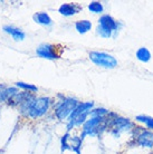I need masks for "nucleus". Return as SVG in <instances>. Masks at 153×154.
I'll return each instance as SVG.
<instances>
[{"instance_id": "1", "label": "nucleus", "mask_w": 153, "mask_h": 154, "mask_svg": "<svg viewBox=\"0 0 153 154\" xmlns=\"http://www.w3.org/2000/svg\"><path fill=\"white\" fill-rule=\"evenodd\" d=\"M52 103L53 100L48 96H35L31 100L25 102L23 105H20V112L26 117L31 119H39L48 113Z\"/></svg>"}, {"instance_id": "2", "label": "nucleus", "mask_w": 153, "mask_h": 154, "mask_svg": "<svg viewBox=\"0 0 153 154\" xmlns=\"http://www.w3.org/2000/svg\"><path fill=\"white\" fill-rule=\"evenodd\" d=\"M106 122L107 131L116 139H119L120 135L124 132H132L135 127V124L129 117L120 116L117 113L111 112V111L106 115Z\"/></svg>"}, {"instance_id": "3", "label": "nucleus", "mask_w": 153, "mask_h": 154, "mask_svg": "<svg viewBox=\"0 0 153 154\" xmlns=\"http://www.w3.org/2000/svg\"><path fill=\"white\" fill-rule=\"evenodd\" d=\"M105 131H107L106 116H94L87 119V121L83 124L80 137L84 140L85 136H98Z\"/></svg>"}, {"instance_id": "4", "label": "nucleus", "mask_w": 153, "mask_h": 154, "mask_svg": "<svg viewBox=\"0 0 153 154\" xmlns=\"http://www.w3.org/2000/svg\"><path fill=\"white\" fill-rule=\"evenodd\" d=\"M80 103V102H78V100H76L75 97L64 96L63 100H58L54 107V114L56 116V119L59 121H64V119H68Z\"/></svg>"}, {"instance_id": "5", "label": "nucleus", "mask_w": 153, "mask_h": 154, "mask_svg": "<svg viewBox=\"0 0 153 154\" xmlns=\"http://www.w3.org/2000/svg\"><path fill=\"white\" fill-rule=\"evenodd\" d=\"M133 136H132V142L134 145L144 149H153V132L144 128L142 126H136L133 128Z\"/></svg>"}, {"instance_id": "6", "label": "nucleus", "mask_w": 153, "mask_h": 154, "mask_svg": "<svg viewBox=\"0 0 153 154\" xmlns=\"http://www.w3.org/2000/svg\"><path fill=\"white\" fill-rule=\"evenodd\" d=\"M88 56L91 62L94 63L96 66H100L106 69H113L119 64L117 59L113 55L104 51H91Z\"/></svg>"}, {"instance_id": "7", "label": "nucleus", "mask_w": 153, "mask_h": 154, "mask_svg": "<svg viewBox=\"0 0 153 154\" xmlns=\"http://www.w3.org/2000/svg\"><path fill=\"white\" fill-rule=\"evenodd\" d=\"M63 53V47L57 44H42L36 49V54L39 57L46 59H58Z\"/></svg>"}, {"instance_id": "8", "label": "nucleus", "mask_w": 153, "mask_h": 154, "mask_svg": "<svg viewBox=\"0 0 153 154\" xmlns=\"http://www.w3.org/2000/svg\"><path fill=\"white\" fill-rule=\"evenodd\" d=\"M98 26H101L102 28L110 30L113 32V38H116V34H119V31L122 28V23L117 21V20L113 18L111 15H102L98 19Z\"/></svg>"}, {"instance_id": "9", "label": "nucleus", "mask_w": 153, "mask_h": 154, "mask_svg": "<svg viewBox=\"0 0 153 154\" xmlns=\"http://www.w3.org/2000/svg\"><path fill=\"white\" fill-rule=\"evenodd\" d=\"M82 143L83 140L77 136H70L69 133H66L63 137H61V151L64 152L66 150H72L76 154H80V150L82 147Z\"/></svg>"}, {"instance_id": "10", "label": "nucleus", "mask_w": 153, "mask_h": 154, "mask_svg": "<svg viewBox=\"0 0 153 154\" xmlns=\"http://www.w3.org/2000/svg\"><path fill=\"white\" fill-rule=\"evenodd\" d=\"M80 10H82V7L78 4H74V2H66V4L61 5L58 8V12L65 17L75 16Z\"/></svg>"}, {"instance_id": "11", "label": "nucleus", "mask_w": 153, "mask_h": 154, "mask_svg": "<svg viewBox=\"0 0 153 154\" xmlns=\"http://www.w3.org/2000/svg\"><path fill=\"white\" fill-rule=\"evenodd\" d=\"M94 106H95V103H94L93 100H88V102H80V104H78V106L75 108V111H74V112L70 114V116L68 117V121L75 119V117H77V116L80 115V114H83V113L92 111L93 108H94Z\"/></svg>"}, {"instance_id": "12", "label": "nucleus", "mask_w": 153, "mask_h": 154, "mask_svg": "<svg viewBox=\"0 0 153 154\" xmlns=\"http://www.w3.org/2000/svg\"><path fill=\"white\" fill-rule=\"evenodd\" d=\"M4 31L9 34V35H11V37L15 39L16 42H21L26 37V34L21 29L12 27V26H4Z\"/></svg>"}, {"instance_id": "13", "label": "nucleus", "mask_w": 153, "mask_h": 154, "mask_svg": "<svg viewBox=\"0 0 153 154\" xmlns=\"http://www.w3.org/2000/svg\"><path fill=\"white\" fill-rule=\"evenodd\" d=\"M33 19H34V21L36 23H39V25H42V26H50L53 23V20L50 18V16L45 11L36 12L33 16Z\"/></svg>"}, {"instance_id": "14", "label": "nucleus", "mask_w": 153, "mask_h": 154, "mask_svg": "<svg viewBox=\"0 0 153 154\" xmlns=\"http://www.w3.org/2000/svg\"><path fill=\"white\" fill-rule=\"evenodd\" d=\"M135 57L138 60L142 63H149L152 58V55H151V51L146 47H140L135 53Z\"/></svg>"}, {"instance_id": "15", "label": "nucleus", "mask_w": 153, "mask_h": 154, "mask_svg": "<svg viewBox=\"0 0 153 154\" xmlns=\"http://www.w3.org/2000/svg\"><path fill=\"white\" fill-rule=\"evenodd\" d=\"M75 29L77 30L78 34L84 35V34L88 32V31L92 29V23L87 19L77 20L76 23H75Z\"/></svg>"}, {"instance_id": "16", "label": "nucleus", "mask_w": 153, "mask_h": 154, "mask_svg": "<svg viewBox=\"0 0 153 154\" xmlns=\"http://www.w3.org/2000/svg\"><path fill=\"white\" fill-rule=\"evenodd\" d=\"M135 122L143 124L148 130L153 132V117L152 116L145 115V114H140V115L135 116Z\"/></svg>"}, {"instance_id": "17", "label": "nucleus", "mask_w": 153, "mask_h": 154, "mask_svg": "<svg viewBox=\"0 0 153 154\" xmlns=\"http://www.w3.org/2000/svg\"><path fill=\"white\" fill-rule=\"evenodd\" d=\"M17 93H19L17 87H8V88L1 89L0 91V103L1 102H7L10 97L16 95Z\"/></svg>"}, {"instance_id": "18", "label": "nucleus", "mask_w": 153, "mask_h": 154, "mask_svg": "<svg viewBox=\"0 0 153 154\" xmlns=\"http://www.w3.org/2000/svg\"><path fill=\"white\" fill-rule=\"evenodd\" d=\"M88 10L93 14H102L104 11V6L100 1H92L88 5Z\"/></svg>"}, {"instance_id": "19", "label": "nucleus", "mask_w": 153, "mask_h": 154, "mask_svg": "<svg viewBox=\"0 0 153 154\" xmlns=\"http://www.w3.org/2000/svg\"><path fill=\"white\" fill-rule=\"evenodd\" d=\"M16 87L26 89L27 92H29V93L38 92V87H37V86H35L34 84H27V83H23V82H17V83H16Z\"/></svg>"}, {"instance_id": "20", "label": "nucleus", "mask_w": 153, "mask_h": 154, "mask_svg": "<svg viewBox=\"0 0 153 154\" xmlns=\"http://www.w3.org/2000/svg\"><path fill=\"white\" fill-rule=\"evenodd\" d=\"M110 113V111L107 109V108L105 107H94L89 112V117H94V116H102V117H104V116H106L107 114Z\"/></svg>"}, {"instance_id": "21", "label": "nucleus", "mask_w": 153, "mask_h": 154, "mask_svg": "<svg viewBox=\"0 0 153 154\" xmlns=\"http://www.w3.org/2000/svg\"><path fill=\"white\" fill-rule=\"evenodd\" d=\"M96 34L98 36H101L102 38H111V37H113V32L112 31L106 30V29L102 28L101 26L96 27Z\"/></svg>"}]
</instances>
